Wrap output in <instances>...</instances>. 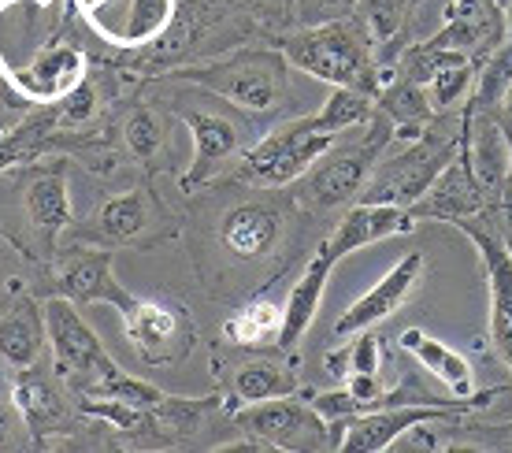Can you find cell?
I'll list each match as a JSON object with an SVG mask.
<instances>
[{
    "instance_id": "1",
    "label": "cell",
    "mask_w": 512,
    "mask_h": 453,
    "mask_svg": "<svg viewBox=\"0 0 512 453\" xmlns=\"http://www.w3.org/2000/svg\"><path fill=\"white\" fill-rule=\"evenodd\" d=\"M282 56L305 71V75L320 78L327 86H357V90L379 93L372 71V41H368V26L357 19H331V23L308 26L305 34L282 45Z\"/></svg>"
},
{
    "instance_id": "2",
    "label": "cell",
    "mask_w": 512,
    "mask_h": 453,
    "mask_svg": "<svg viewBox=\"0 0 512 453\" xmlns=\"http://www.w3.org/2000/svg\"><path fill=\"white\" fill-rule=\"evenodd\" d=\"M286 67H290V60L279 49H245L231 52L223 60H212V64L175 71V75L182 82H193V86L231 101L242 112L264 116L271 108H279L286 97Z\"/></svg>"
},
{
    "instance_id": "3",
    "label": "cell",
    "mask_w": 512,
    "mask_h": 453,
    "mask_svg": "<svg viewBox=\"0 0 512 453\" xmlns=\"http://www.w3.org/2000/svg\"><path fill=\"white\" fill-rule=\"evenodd\" d=\"M45 331H49V350H52V376L60 379L67 390H75L78 398L97 394L108 379L123 372L108 357L101 338L93 335V327L82 320L75 301L52 294L45 301Z\"/></svg>"
},
{
    "instance_id": "4",
    "label": "cell",
    "mask_w": 512,
    "mask_h": 453,
    "mask_svg": "<svg viewBox=\"0 0 512 453\" xmlns=\"http://www.w3.org/2000/svg\"><path fill=\"white\" fill-rule=\"evenodd\" d=\"M386 142H390V116H375V130H368L360 142L338 145L301 175V201L312 208H338L349 201H360V190L379 164Z\"/></svg>"
},
{
    "instance_id": "5",
    "label": "cell",
    "mask_w": 512,
    "mask_h": 453,
    "mask_svg": "<svg viewBox=\"0 0 512 453\" xmlns=\"http://www.w3.org/2000/svg\"><path fill=\"white\" fill-rule=\"evenodd\" d=\"M457 156H461V130H457V138H442L435 130H427L420 142H412L394 160L379 156V164L372 168L364 190H360V201L412 208L427 194V186L442 175V168L453 164Z\"/></svg>"
},
{
    "instance_id": "6",
    "label": "cell",
    "mask_w": 512,
    "mask_h": 453,
    "mask_svg": "<svg viewBox=\"0 0 512 453\" xmlns=\"http://www.w3.org/2000/svg\"><path fill=\"white\" fill-rule=\"evenodd\" d=\"M342 134H323L312 127V119L301 116L294 123H282L260 138L249 153L238 160V179L249 186H286L297 182L316 160H320Z\"/></svg>"
},
{
    "instance_id": "7",
    "label": "cell",
    "mask_w": 512,
    "mask_h": 453,
    "mask_svg": "<svg viewBox=\"0 0 512 453\" xmlns=\"http://www.w3.org/2000/svg\"><path fill=\"white\" fill-rule=\"evenodd\" d=\"M116 249L108 246H71L67 253H56L49 264V290L56 298L75 301L78 309L86 305H108L123 320L138 309V294L123 290L112 272Z\"/></svg>"
},
{
    "instance_id": "8",
    "label": "cell",
    "mask_w": 512,
    "mask_h": 453,
    "mask_svg": "<svg viewBox=\"0 0 512 453\" xmlns=\"http://www.w3.org/2000/svg\"><path fill=\"white\" fill-rule=\"evenodd\" d=\"M171 234V212L153 190H127L104 201L86 231H75L78 246H138L149 249L153 242Z\"/></svg>"
},
{
    "instance_id": "9",
    "label": "cell",
    "mask_w": 512,
    "mask_h": 453,
    "mask_svg": "<svg viewBox=\"0 0 512 453\" xmlns=\"http://www.w3.org/2000/svg\"><path fill=\"white\" fill-rule=\"evenodd\" d=\"M234 420L275 450H331V424L312 409L308 398L286 394V398L242 405Z\"/></svg>"
},
{
    "instance_id": "10",
    "label": "cell",
    "mask_w": 512,
    "mask_h": 453,
    "mask_svg": "<svg viewBox=\"0 0 512 453\" xmlns=\"http://www.w3.org/2000/svg\"><path fill=\"white\" fill-rule=\"evenodd\" d=\"M123 331L145 364H179L197 346V327L190 312L175 301L141 298L138 309L123 320Z\"/></svg>"
},
{
    "instance_id": "11",
    "label": "cell",
    "mask_w": 512,
    "mask_h": 453,
    "mask_svg": "<svg viewBox=\"0 0 512 453\" xmlns=\"http://www.w3.org/2000/svg\"><path fill=\"white\" fill-rule=\"evenodd\" d=\"M90 78L86 52L71 41H52L26 67L0 71V82L23 104H56Z\"/></svg>"
},
{
    "instance_id": "12",
    "label": "cell",
    "mask_w": 512,
    "mask_h": 453,
    "mask_svg": "<svg viewBox=\"0 0 512 453\" xmlns=\"http://www.w3.org/2000/svg\"><path fill=\"white\" fill-rule=\"evenodd\" d=\"M453 227H461L472 238V246L479 249V260H483L490 286V346L512 372V253L501 242L498 227L487 220V212L453 223Z\"/></svg>"
},
{
    "instance_id": "13",
    "label": "cell",
    "mask_w": 512,
    "mask_h": 453,
    "mask_svg": "<svg viewBox=\"0 0 512 453\" xmlns=\"http://www.w3.org/2000/svg\"><path fill=\"white\" fill-rule=\"evenodd\" d=\"M461 413H472L468 405H386V409H368V413L353 416L342 435V450L346 453H379L394 446L405 431L416 424H442V420H457Z\"/></svg>"
},
{
    "instance_id": "14",
    "label": "cell",
    "mask_w": 512,
    "mask_h": 453,
    "mask_svg": "<svg viewBox=\"0 0 512 453\" xmlns=\"http://www.w3.org/2000/svg\"><path fill=\"white\" fill-rule=\"evenodd\" d=\"M420 275H423V253H405L372 290H364L334 320V338H353L357 331H372L375 324H383L386 316H394L405 305V298L412 294V286L420 283Z\"/></svg>"
},
{
    "instance_id": "15",
    "label": "cell",
    "mask_w": 512,
    "mask_h": 453,
    "mask_svg": "<svg viewBox=\"0 0 512 453\" xmlns=\"http://www.w3.org/2000/svg\"><path fill=\"white\" fill-rule=\"evenodd\" d=\"M23 212H26V223H30L34 238H38L41 260L52 264L60 234L75 223V208H71V194H67V168L64 164L41 168L34 179L26 182Z\"/></svg>"
},
{
    "instance_id": "16",
    "label": "cell",
    "mask_w": 512,
    "mask_h": 453,
    "mask_svg": "<svg viewBox=\"0 0 512 453\" xmlns=\"http://www.w3.org/2000/svg\"><path fill=\"white\" fill-rule=\"evenodd\" d=\"M490 208L487 194H483V186L475 179V171L464 164L461 156L442 168L431 186H427V194L409 208L416 223L420 220H442V223H461V220H472V216H483Z\"/></svg>"
},
{
    "instance_id": "17",
    "label": "cell",
    "mask_w": 512,
    "mask_h": 453,
    "mask_svg": "<svg viewBox=\"0 0 512 453\" xmlns=\"http://www.w3.org/2000/svg\"><path fill=\"white\" fill-rule=\"evenodd\" d=\"M505 34V12L494 0H453L446 12V26L427 45L457 52H494Z\"/></svg>"
},
{
    "instance_id": "18",
    "label": "cell",
    "mask_w": 512,
    "mask_h": 453,
    "mask_svg": "<svg viewBox=\"0 0 512 453\" xmlns=\"http://www.w3.org/2000/svg\"><path fill=\"white\" fill-rule=\"evenodd\" d=\"M416 227V216L401 205H379V201H357L346 216L338 220V227L331 231L327 246L338 260L357 253L364 246H375L383 238H394V234H409Z\"/></svg>"
},
{
    "instance_id": "19",
    "label": "cell",
    "mask_w": 512,
    "mask_h": 453,
    "mask_svg": "<svg viewBox=\"0 0 512 453\" xmlns=\"http://www.w3.org/2000/svg\"><path fill=\"white\" fill-rule=\"evenodd\" d=\"M186 127L193 134V160L190 171L182 175V190H193L212 179L242 149V130L219 112H186Z\"/></svg>"
},
{
    "instance_id": "20",
    "label": "cell",
    "mask_w": 512,
    "mask_h": 453,
    "mask_svg": "<svg viewBox=\"0 0 512 453\" xmlns=\"http://www.w3.org/2000/svg\"><path fill=\"white\" fill-rule=\"evenodd\" d=\"M334 264H338V257H334L331 246L323 242V246L308 257L301 279L290 286V294H286V301H282V335H279L282 350H294L297 342L305 338L308 327H312L316 312H320L323 290H327V279H331Z\"/></svg>"
},
{
    "instance_id": "21",
    "label": "cell",
    "mask_w": 512,
    "mask_h": 453,
    "mask_svg": "<svg viewBox=\"0 0 512 453\" xmlns=\"http://www.w3.org/2000/svg\"><path fill=\"white\" fill-rule=\"evenodd\" d=\"M64 383L56 376H45L38 364L15 372L12 379V405L26 420V428L34 431V439H45L52 431L67 428V402H64Z\"/></svg>"
},
{
    "instance_id": "22",
    "label": "cell",
    "mask_w": 512,
    "mask_h": 453,
    "mask_svg": "<svg viewBox=\"0 0 512 453\" xmlns=\"http://www.w3.org/2000/svg\"><path fill=\"white\" fill-rule=\"evenodd\" d=\"M45 346H49L45 305H38L34 298L12 301V309L0 316V361L12 372H23L41 361Z\"/></svg>"
},
{
    "instance_id": "23",
    "label": "cell",
    "mask_w": 512,
    "mask_h": 453,
    "mask_svg": "<svg viewBox=\"0 0 512 453\" xmlns=\"http://www.w3.org/2000/svg\"><path fill=\"white\" fill-rule=\"evenodd\" d=\"M282 234V212L271 205H238L223 216L219 238L231 249L234 257L242 260H260L268 257Z\"/></svg>"
},
{
    "instance_id": "24",
    "label": "cell",
    "mask_w": 512,
    "mask_h": 453,
    "mask_svg": "<svg viewBox=\"0 0 512 453\" xmlns=\"http://www.w3.org/2000/svg\"><path fill=\"white\" fill-rule=\"evenodd\" d=\"M397 342H401V350L412 353V357L423 364L427 376H435L438 383H446V390L453 398H472L475 394V372L464 353H457L453 346L431 338L427 331H420V327H409Z\"/></svg>"
},
{
    "instance_id": "25",
    "label": "cell",
    "mask_w": 512,
    "mask_h": 453,
    "mask_svg": "<svg viewBox=\"0 0 512 453\" xmlns=\"http://www.w3.org/2000/svg\"><path fill=\"white\" fill-rule=\"evenodd\" d=\"M375 101L383 108L390 123H397V134H405V138H416L427 123H431V97H427V86L420 82H412V78L397 75V82L383 86V90L375 93Z\"/></svg>"
},
{
    "instance_id": "26",
    "label": "cell",
    "mask_w": 512,
    "mask_h": 453,
    "mask_svg": "<svg viewBox=\"0 0 512 453\" xmlns=\"http://www.w3.org/2000/svg\"><path fill=\"white\" fill-rule=\"evenodd\" d=\"M234 402L253 405V402H268V398H286V394H297L301 383H297L294 368H282V364H242L234 372Z\"/></svg>"
},
{
    "instance_id": "27",
    "label": "cell",
    "mask_w": 512,
    "mask_h": 453,
    "mask_svg": "<svg viewBox=\"0 0 512 453\" xmlns=\"http://www.w3.org/2000/svg\"><path fill=\"white\" fill-rule=\"evenodd\" d=\"M223 335L238 342V346H264V342H279L282 335V305L271 301L268 294L253 298L245 309H238L223 324Z\"/></svg>"
},
{
    "instance_id": "28",
    "label": "cell",
    "mask_w": 512,
    "mask_h": 453,
    "mask_svg": "<svg viewBox=\"0 0 512 453\" xmlns=\"http://www.w3.org/2000/svg\"><path fill=\"white\" fill-rule=\"evenodd\" d=\"M372 101H375V93H368V90H357V86H334L320 112L308 119H312V127L323 130V134H346V130L360 127V123H368V116H372Z\"/></svg>"
},
{
    "instance_id": "29",
    "label": "cell",
    "mask_w": 512,
    "mask_h": 453,
    "mask_svg": "<svg viewBox=\"0 0 512 453\" xmlns=\"http://www.w3.org/2000/svg\"><path fill=\"white\" fill-rule=\"evenodd\" d=\"M509 86H512V41H501L498 49L487 56L483 71H479V82H475V93L468 104H472L475 112H498Z\"/></svg>"
},
{
    "instance_id": "30",
    "label": "cell",
    "mask_w": 512,
    "mask_h": 453,
    "mask_svg": "<svg viewBox=\"0 0 512 453\" xmlns=\"http://www.w3.org/2000/svg\"><path fill=\"white\" fill-rule=\"evenodd\" d=\"M379 361H383V346L372 331H357L353 342L346 350L327 353V372L334 379H346V376H379Z\"/></svg>"
},
{
    "instance_id": "31",
    "label": "cell",
    "mask_w": 512,
    "mask_h": 453,
    "mask_svg": "<svg viewBox=\"0 0 512 453\" xmlns=\"http://www.w3.org/2000/svg\"><path fill=\"white\" fill-rule=\"evenodd\" d=\"M475 82V64L464 56V60H453V64L438 67V75L427 82V97H431V108L435 112H453L457 104L468 97V86Z\"/></svg>"
},
{
    "instance_id": "32",
    "label": "cell",
    "mask_w": 512,
    "mask_h": 453,
    "mask_svg": "<svg viewBox=\"0 0 512 453\" xmlns=\"http://www.w3.org/2000/svg\"><path fill=\"white\" fill-rule=\"evenodd\" d=\"M123 142L138 160L153 164L156 156L164 153V119L156 116L153 108H134L123 119Z\"/></svg>"
},
{
    "instance_id": "33",
    "label": "cell",
    "mask_w": 512,
    "mask_h": 453,
    "mask_svg": "<svg viewBox=\"0 0 512 453\" xmlns=\"http://www.w3.org/2000/svg\"><path fill=\"white\" fill-rule=\"evenodd\" d=\"M67 4V12H78L82 19H93L97 12H104L112 0H64Z\"/></svg>"
},
{
    "instance_id": "34",
    "label": "cell",
    "mask_w": 512,
    "mask_h": 453,
    "mask_svg": "<svg viewBox=\"0 0 512 453\" xmlns=\"http://www.w3.org/2000/svg\"><path fill=\"white\" fill-rule=\"evenodd\" d=\"M505 34H509V38H505V41H512V4H509V8H505Z\"/></svg>"
},
{
    "instance_id": "35",
    "label": "cell",
    "mask_w": 512,
    "mask_h": 453,
    "mask_svg": "<svg viewBox=\"0 0 512 453\" xmlns=\"http://www.w3.org/2000/svg\"><path fill=\"white\" fill-rule=\"evenodd\" d=\"M501 104H505V116L512 119V86H509V93H505V101H501Z\"/></svg>"
},
{
    "instance_id": "36",
    "label": "cell",
    "mask_w": 512,
    "mask_h": 453,
    "mask_svg": "<svg viewBox=\"0 0 512 453\" xmlns=\"http://www.w3.org/2000/svg\"><path fill=\"white\" fill-rule=\"evenodd\" d=\"M494 4H501V8H509V4H512V0H494Z\"/></svg>"
}]
</instances>
